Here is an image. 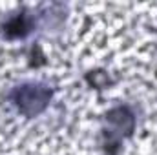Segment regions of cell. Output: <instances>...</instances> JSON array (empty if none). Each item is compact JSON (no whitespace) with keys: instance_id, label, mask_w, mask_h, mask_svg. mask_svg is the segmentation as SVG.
<instances>
[{"instance_id":"obj_1","label":"cell","mask_w":157,"mask_h":155,"mask_svg":"<svg viewBox=\"0 0 157 155\" xmlns=\"http://www.w3.org/2000/svg\"><path fill=\"white\" fill-rule=\"evenodd\" d=\"M48 99H49L48 89L39 88V86H26V88H22L17 93L18 106L24 112H28V113H37V112H40L46 106Z\"/></svg>"}]
</instances>
